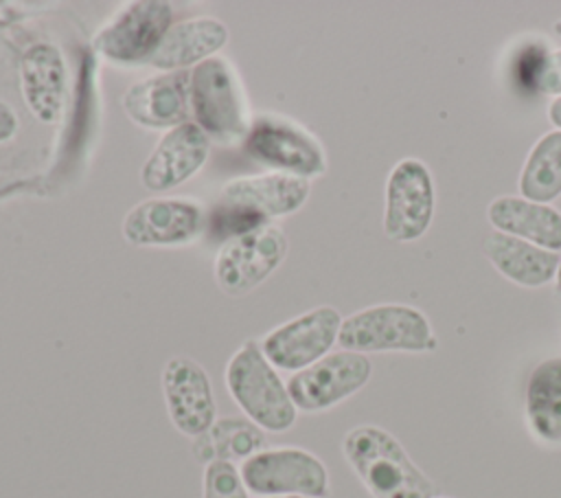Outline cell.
I'll return each instance as SVG.
<instances>
[{
	"label": "cell",
	"instance_id": "8fae6325",
	"mask_svg": "<svg viewBox=\"0 0 561 498\" xmlns=\"http://www.w3.org/2000/svg\"><path fill=\"white\" fill-rule=\"evenodd\" d=\"M370 373L373 364L364 353L340 349L294 373L287 391L296 410L322 412L364 388Z\"/></svg>",
	"mask_w": 561,
	"mask_h": 498
},
{
	"label": "cell",
	"instance_id": "ba28073f",
	"mask_svg": "<svg viewBox=\"0 0 561 498\" xmlns=\"http://www.w3.org/2000/svg\"><path fill=\"white\" fill-rule=\"evenodd\" d=\"M287 237L278 226H263L224 241L213 261L217 287L228 296H245L267 281L287 254Z\"/></svg>",
	"mask_w": 561,
	"mask_h": 498
},
{
	"label": "cell",
	"instance_id": "4316f807",
	"mask_svg": "<svg viewBox=\"0 0 561 498\" xmlns=\"http://www.w3.org/2000/svg\"><path fill=\"white\" fill-rule=\"evenodd\" d=\"M18 129H20V118L15 110L7 101H0V145L13 140Z\"/></svg>",
	"mask_w": 561,
	"mask_h": 498
},
{
	"label": "cell",
	"instance_id": "5bb4252c",
	"mask_svg": "<svg viewBox=\"0 0 561 498\" xmlns=\"http://www.w3.org/2000/svg\"><path fill=\"white\" fill-rule=\"evenodd\" d=\"M210 138L191 121L164 132L140 167V182L151 193H167L191 180L208 160Z\"/></svg>",
	"mask_w": 561,
	"mask_h": 498
},
{
	"label": "cell",
	"instance_id": "3957f363",
	"mask_svg": "<svg viewBox=\"0 0 561 498\" xmlns=\"http://www.w3.org/2000/svg\"><path fill=\"white\" fill-rule=\"evenodd\" d=\"M188 112L208 138L219 143L245 138L252 118L239 75L226 57H210L188 72Z\"/></svg>",
	"mask_w": 561,
	"mask_h": 498
},
{
	"label": "cell",
	"instance_id": "7c38bea8",
	"mask_svg": "<svg viewBox=\"0 0 561 498\" xmlns=\"http://www.w3.org/2000/svg\"><path fill=\"white\" fill-rule=\"evenodd\" d=\"M204 211L191 197L156 195L131 206L121 224L123 237L131 246L169 248L195 241L204 230Z\"/></svg>",
	"mask_w": 561,
	"mask_h": 498
},
{
	"label": "cell",
	"instance_id": "d4e9b609",
	"mask_svg": "<svg viewBox=\"0 0 561 498\" xmlns=\"http://www.w3.org/2000/svg\"><path fill=\"white\" fill-rule=\"evenodd\" d=\"M202 498H250V491L234 463L210 461L204 465Z\"/></svg>",
	"mask_w": 561,
	"mask_h": 498
},
{
	"label": "cell",
	"instance_id": "f546056e",
	"mask_svg": "<svg viewBox=\"0 0 561 498\" xmlns=\"http://www.w3.org/2000/svg\"><path fill=\"white\" fill-rule=\"evenodd\" d=\"M254 498H309V496H254Z\"/></svg>",
	"mask_w": 561,
	"mask_h": 498
},
{
	"label": "cell",
	"instance_id": "9c48e42d",
	"mask_svg": "<svg viewBox=\"0 0 561 498\" xmlns=\"http://www.w3.org/2000/svg\"><path fill=\"white\" fill-rule=\"evenodd\" d=\"M171 24L173 7L169 2L134 0L101 26L92 37V46L112 64H147Z\"/></svg>",
	"mask_w": 561,
	"mask_h": 498
},
{
	"label": "cell",
	"instance_id": "d6986e66",
	"mask_svg": "<svg viewBox=\"0 0 561 498\" xmlns=\"http://www.w3.org/2000/svg\"><path fill=\"white\" fill-rule=\"evenodd\" d=\"M489 224L504 235L524 239L543 250H561V213L550 204L522 195H497L486 206Z\"/></svg>",
	"mask_w": 561,
	"mask_h": 498
},
{
	"label": "cell",
	"instance_id": "7402d4cb",
	"mask_svg": "<svg viewBox=\"0 0 561 498\" xmlns=\"http://www.w3.org/2000/svg\"><path fill=\"white\" fill-rule=\"evenodd\" d=\"M526 419L537 439L550 445L561 443V358L543 360L530 373Z\"/></svg>",
	"mask_w": 561,
	"mask_h": 498
},
{
	"label": "cell",
	"instance_id": "30bf717a",
	"mask_svg": "<svg viewBox=\"0 0 561 498\" xmlns=\"http://www.w3.org/2000/svg\"><path fill=\"white\" fill-rule=\"evenodd\" d=\"M340 327V312L331 305H318L270 329L259 344L276 371L298 373L331 353Z\"/></svg>",
	"mask_w": 561,
	"mask_h": 498
},
{
	"label": "cell",
	"instance_id": "8992f818",
	"mask_svg": "<svg viewBox=\"0 0 561 498\" xmlns=\"http://www.w3.org/2000/svg\"><path fill=\"white\" fill-rule=\"evenodd\" d=\"M241 478L254 496L327 498L331 491L327 465L296 445L265 448L239 465Z\"/></svg>",
	"mask_w": 561,
	"mask_h": 498
},
{
	"label": "cell",
	"instance_id": "52a82bcc",
	"mask_svg": "<svg viewBox=\"0 0 561 498\" xmlns=\"http://www.w3.org/2000/svg\"><path fill=\"white\" fill-rule=\"evenodd\" d=\"M383 233L397 244L421 239L436 211L430 167L419 158H401L388 173L383 193Z\"/></svg>",
	"mask_w": 561,
	"mask_h": 498
},
{
	"label": "cell",
	"instance_id": "44dd1931",
	"mask_svg": "<svg viewBox=\"0 0 561 498\" xmlns=\"http://www.w3.org/2000/svg\"><path fill=\"white\" fill-rule=\"evenodd\" d=\"M267 448V432L248 417H217L210 430L193 439V454L199 463L230 461L239 465Z\"/></svg>",
	"mask_w": 561,
	"mask_h": 498
},
{
	"label": "cell",
	"instance_id": "603a6c76",
	"mask_svg": "<svg viewBox=\"0 0 561 498\" xmlns=\"http://www.w3.org/2000/svg\"><path fill=\"white\" fill-rule=\"evenodd\" d=\"M522 197L548 204L561 195V132L543 134L530 149L519 173Z\"/></svg>",
	"mask_w": 561,
	"mask_h": 498
},
{
	"label": "cell",
	"instance_id": "6da1fadb",
	"mask_svg": "<svg viewBox=\"0 0 561 498\" xmlns=\"http://www.w3.org/2000/svg\"><path fill=\"white\" fill-rule=\"evenodd\" d=\"M342 454L373 498H436V485L383 428L362 423L342 439Z\"/></svg>",
	"mask_w": 561,
	"mask_h": 498
},
{
	"label": "cell",
	"instance_id": "f1b7e54d",
	"mask_svg": "<svg viewBox=\"0 0 561 498\" xmlns=\"http://www.w3.org/2000/svg\"><path fill=\"white\" fill-rule=\"evenodd\" d=\"M554 287L561 294V261H559V270H557V276H554Z\"/></svg>",
	"mask_w": 561,
	"mask_h": 498
},
{
	"label": "cell",
	"instance_id": "7a4b0ae2",
	"mask_svg": "<svg viewBox=\"0 0 561 498\" xmlns=\"http://www.w3.org/2000/svg\"><path fill=\"white\" fill-rule=\"evenodd\" d=\"M224 382L232 401L261 430L287 432L298 417L287 384L261 351L259 340L248 338L228 360Z\"/></svg>",
	"mask_w": 561,
	"mask_h": 498
},
{
	"label": "cell",
	"instance_id": "277c9868",
	"mask_svg": "<svg viewBox=\"0 0 561 498\" xmlns=\"http://www.w3.org/2000/svg\"><path fill=\"white\" fill-rule=\"evenodd\" d=\"M337 344L364 355L383 351L427 353L436 351L438 338L421 309L401 303H381L342 318Z\"/></svg>",
	"mask_w": 561,
	"mask_h": 498
},
{
	"label": "cell",
	"instance_id": "4dcf8cb0",
	"mask_svg": "<svg viewBox=\"0 0 561 498\" xmlns=\"http://www.w3.org/2000/svg\"><path fill=\"white\" fill-rule=\"evenodd\" d=\"M552 29H554V33L561 37V20H557V22L552 24Z\"/></svg>",
	"mask_w": 561,
	"mask_h": 498
},
{
	"label": "cell",
	"instance_id": "484cf974",
	"mask_svg": "<svg viewBox=\"0 0 561 498\" xmlns=\"http://www.w3.org/2000/svg\"><path fill=\"white\" fill-rule=\"evenodd\" d=\"M535 83L541 92L546 94H552L554 99L561 97V48L559 50H552L548 53L539 68H537V77H535Z\"/></svg>",
	"mask_w": 561,
	"mask_h": 498
},
{
	"label": "cell",
	"instance_id": "83f0119b",
	"mask_svg": "<svg viewBox=\"0 0 561 498\" xmlns=\"http://www.w3.org/2000/svg\"><path fill=\"white\" fill-rule=\"evenodd\" d=\"M548 121L561 132V97L550 101V105H548Z\"/></svg>",
	"mask_w": 561,
	"mask_h": 498
},
{
	"label": "cell",
	"instance_id": "ac0fdd59",
	"mask_svg": "<svg viewBox=\"0 0 561 498\" xmlns=\"http://www.w3.org/2000/svg\"><path fill=\"white\" fill-rule=\"evenodd\" d=\"M309 193V180L278 171L239 176L221 186V200L248 206L267 219L300 211Z\"/></svg>",
	"mask_w": 561,
	"mask_h": 498
},
{
	"label": "cell",
	"instance_id": "2e32d148",
	"mask_svg": "<svg viewBox=\"0 0 561 498\" xmlns=\"http://www.w3.org/2000/svg\"><path fill=\"white\" fill-rule=\"evenodd\" d=\"M121 105L129 121L145 129H173L188 116V75L162 72L129 86Z\"/></svg>",
	"mask_w": 561,
	"mask_h": 498
},
{
	"label": "cell",
	"instance_id": "ffe728a7",
	"mask_svg": "<svg viewBox=\"0 0 561 498\" xmlns=\"http://www.w3.org/2000/svg\"><path fill=\"white\" fill-rule=\"evenodd\" d=\"M482 252L504 279L522 287H541L554 281L561 261L559 252L543 250L535 244L497 230L484 239Z\"/></svg>",
	"mask_w": 561,
	"mask_h": 498
},
{
	"label": "cell",
	"instance_id": "5b68a950",
	"mask_svg": "<svg viewBox=\"0 0 561 498\" xmlns=\"http://www.w3.org/2000/svg\"><path fill=\"white\" fill-rule=\"evenodd\" d=\"M243 151L270 171L318 178L327 171V154L322 143L298 121L267 112L252 118L243 138Z\"/></svg>",
	"mask_w": 561,
	"mask_h": 498
},
{
	"label": "cell",
	"instance_id": "9a60e30c",
	"mask_svg": "<svg viewBox=\"0 0 561 498\" xmlns=\"http://www.w3.org/2000/svg\"><path fill=\"white\" fill-rule=\"evenodd\" d=\"M20 92L28 112L44 125H57L68 99V66L50 42L31 44L18 66Z\"/></svg>",
	"mask_w": 561,
	"mask_h": 498
},
{
	"label": "cell",
	"instance_id": "1f68e13d",
	"mask_svg": "<svg viewBox=\"0 0 561 498\" xmlns=\"http://www.w3.org/2000/svg\"><path fill=\"white\" fill-rule=\"evenodd\" d=\"M436 498H443V496H436Z\"/></svg>",
	"mask_w": 561,
	"mask_h": 498
},
{
	"label": "cell",
	"instance_id": "4fadbf2b",
	"mask_svg": "<svg viewBox=\"0 0 561 498\" xmlns=\"http://www.w3.org/2000/svg\"><path fill=\"white\" fill-rule=\"evenodd\" d=\"M160 384L173 428L191 439L206 434L217 421V404L206 369L188 355H173L162 366Z\"/></svg>",
	"mask_w": 561,
	"mask_h": 498
},
{
	"label": "cell",
	"instance_id": "cb8c5ba5",
	"mask_svg": "<svg viewBox=\"0 0 561 498\" xmlns=\"http://www.w3.org/2000/svg\"><path fill=\"white\" fill-rule=\"evenodd\" d=\"M263 226H267V217H263L261 213H256L248 206L226 202V200H221V204L210 215V230H213V235L224 237V241L241 237L252 230H259Z\"/></svg>",
	"mask_w": 561,
	"mask_h": 498
},
{
	"label": "cell",
	"instance_id": "e0dca14e",
	"mask_svg": "<svg viewBox=\"0 0 561 498\" xmlns=\"http://www.w3.org/2000/svg\"><path fill=\"white\" fill-rule=\"evenodd\" d=\"M228 42V26L215 15H197L171 24L158 48L147 59L149 66L178 72L195 68L197 64L217 57Z\"/></svg>",
	"mask_w": 561,
	"mask_h": 498
}]
</instances>
